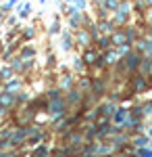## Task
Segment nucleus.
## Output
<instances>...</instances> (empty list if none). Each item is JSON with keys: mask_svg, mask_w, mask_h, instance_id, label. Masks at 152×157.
<instances>
[{"mask_svg": "<svg viewBox=\"0 0 152 157\" xmlns=\"http://www.w3.org/2000/svg\"><path fill=\"white\" fill-rule=\"evenodd\" d=\"M125 65H127L129 71L138 69V67L142 65V55H140V52H129L127 57H125Z\"/></svg>", "mask_w": 152, "mask_h": 157, "instance_id": "obj_2", "label": "nucleus"}, {"mask_svg": "<svg viewBox=\"0 0 152 157\" xmlns=\"http://www.w3.org/2000/svg\"><path fill=\"white\" fill-rule=\"evenodd\" d=\"M59 32H60V25H59V17H56V21H54V23L50 25V29H48V34H50V36H56Z\"/></svg>", "mask_w": 152, "mask_h": 157, "instance_id": "obj_8", "label": "nucleus"}, {"mask_svg": "<svg viewBox=\"0 0 152 157\" xmlns=\"http://www.w3.org/2000/svg\"><path fill=\"white\" fill-rule=\"evenodd\" d=\"M75 44H79L81 48H88V46H92V36H90V32H85V29H77V36H75Z\"/></svg>", "mask_w": 152, "mask_h": 157, "instance_id": "obj_1", "label": "nucleus"}, {"mask_svg": "<svg viewBox=\"0 0 152 157\" xmlns=\"http://www.w3.org/2000/svg\"><path fill=\"white\" fill-rule=\"evenodd\" d=\"M67 2H73V0H67Z\"/></svg>", "mask_w": 152, "mask_h": 157, "instance_id": "obj_12", "label": "nucleus"}, {"mask_svg": "<svg viewBox=\"0 0 152 157\" xmlns=\"http://www.w3.org/2000/svg\"><path fill=\"white\" fill-rule=\"evenodd\" d=\"M73 46H75V38L71 36L69 32H63V44H60V48L65 50V52H69V50H73Z\"/></svg>", "mask_w": 152, "mask_h": 157, "instance_id": "obj_3", "label": "nucleus"}, {"mask_svg": "<svg viewBox=\"0 0 152 157\" xmlns=\"http://www.w3.org/2000/svg\"><path fill=\"white\" fill-rule=\"evenodd\" d=\"M83 63H85V65H94V61L98 59V50H92L90 48V46H88V48H83Z\"/></svg>", "mask_w": 152, "mask_h": 157, "instance_id": "obj_4", "label": "nucleus"}, {"mask_svg": "<svg viewBox=\"0 0 152 157\" xmlns=\"http://www.w3.org/2000/svg\"><path fill=\"white\" fill-rule=\"evenodd\" d=\"M34 55H35L34 46H25V48L21 50V55H19V57H21V59H29V57H34Z\"/></svg>", "mask_w": 152, "mask_h": 157, "instance_id": "obj_7", "label": "nucleus"}, {"mask_svg": "<svg viewBox=\"0 0 152 157\" xmlns=\"http://www.w3.org/2000/svg\"><path fill=\"white\" fill-rule=\"evenodd\" d=\"M34 36H35V29H34V27H27V29L23 32V40H29V38H34Z\"/></svg>", "mask_w": 152, "mask_h": 157, "instance_id": "obj_10", "label": "nucleus"}, {"mask_svg": "<svg viewBox=\"0 0 152 157\" xmlns=\"http://www.w3.org/2000/svg\"><path fill=\"white\" fill-rule=\"evenodd\" d=\"M65 80H63V88H71L73 86V75L71 73H67V75H63Z\"/></svg>", "mask_w": 152, "mask_h": 157, "instance_id": "obj_9", "label": "nucleus"}, {"mask_svg": "<svg viewBox=\"0 0 152 157\" xmlns=\"http://www.w3.org/2000/svg\"><path fill=\"white\" fill-rule=\"evenodd\" d=\"M102 57H104L106 65H113L115 61H121L119 59V50H106V55H102Z\"/></svg>", "mask_w": 152, "mask_h": 157, "instance_id": "obj_6", "label": "nucleus"}, {"mask_svg": "<svg viewBox=\"0 0 152 157\" xmlns=\"http://www.w3.org/2000/svg\"><path fill=\"white\" fill-rule=\"evenodd\" d=\"M96 46H98V50H108L113 46V42H110L108 36H98L96 38Z\"/></svg>", "mask_w": 152, "mask_h": 157, "instance_id": "obj_5", "label": "nucleus"}, {"mask_svg": "<svg viewBox=\"0 0 152 157\" xmlns=\"http://www.w3.org/2000/svg\"><path fill=\"white\" fill-rule=\"evenodd\" d=\"M73 2H75L73 6H75L77 11H79V9H85V6H88V2H85V0H73Z\"/></svg>", "mask_w": 152, "mask_h": 157, "instance_id": "obj_11", "label": "nucleus"}]
</instances>
